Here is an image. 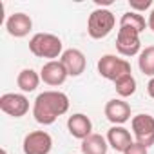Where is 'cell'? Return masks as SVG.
I'll use <instances>...</instances> for the list:
<instances>
[{
    "mask_svg": "<svg viewBox=\"0 0 154 154\" xmlns=\"http://www.w3.org/2000/svg\"><path fill=\"white\" fill-rule=\"evenodd\" d=\"M69 111V96L60 91H44L33 103V116L40 125H51Z\"/></svg>",
    "mask_w": 154,
    "mask_h": 154,
    "instance_id": "1",
    "label": "cell"
},
{
    "mask_svg": "<svg viewBox=\"0 0 154 154\" xmlns=\"http://www.w3.org/2000/svg\"><path fill=\"white\" fill-rule=\"evenodd\" d=\"M29 51L36 58H47L51 62V60L62 58V54H63V44L53 33H36L29 40Z\"/></svg>",
    "mask_w": 154,
    "mask_h": 154,
    "instance_id": "2",
    "label": "cell"
},
{
    "mask_svg": "<svg viewBox=\"0 0 154 154\" xmlns=\"http://www.w3.org/2000/svg\"><path fill=\"white\" fill-rule=\"evenodd\" d=\"M116 26V17L112 15V11L103 9V8H96L87 20V33L93 40H102L105 36L111 35V31Z\"/></svg>",
    "mask_w": 154,
    "mask_h": 154,
    "instance_id": "3",
    "label": "cell"
},
{
    "mask_svg": "<svg viewBox=\"0 0 154 154\" xmlns=\"http://www.w3.org/2000/svg\"><path fill=\"white\" fill-rule=\"evenodd\" d=\"M98 72L105 80L116 82L125 74H131V63L125 58H120L116 54H103L98 60Z\"/></svg>",
    "mask_w": 154,
    "mask_h": 154,
    "instance_id": "4",
    "label": "cell"
},
{
    "mask_svg": "<svg viewBox=\"0 0 154 154\" xmlns=\"http://www.w3.org/2000/svg\"><path fill=\"white\" fill-rule=\"evenodd\" d=\"M131 129L138 143L147 149L154 145V116L150 114H136L131 120Z\"/></svg>",
    "mask_w": 154,
    "mask_h": 154,
    "instance_id": "5",
    "label": "cell"
},
{
    "mask_svg": "<svg viewBox=\"0 0 154 154\" xmlns=\"http://www.w3.org/2000/svg\"><path fill=\"white\" fill-rule=\"evenodd\" d=\"M116 49L122 56H136L141 53V40H140V33L129 27H120L118 29V36H116Z\"/></svg>",
    "mask_w": 154,
    "mask_h": 154,
    "instance_id": "6",
    "label": "cell"
},
{
    "mask_svg": "<svg viewBox=\"0 0 154 154\" xmlns=\"http://www.w3.org/2000/svg\"><path fill=\"white\" fill-rule=\"evenodd\" d=\"M0 109L8 116L22 118L29 112V100L26 94L20 93H6L0 96Z\"/></svg>",
    "mask_w": 154,
    "mask_h": 154,
    "instance_id": "7",
    "label": "cell"
},
{
    "mask_svg": "<svg viewBox=\"0 0 154 154\" xmlns=\"http://www.w3.org/2000/svg\"><path fill=\"white\" fill-rule=\"evenodd\" d=\"M22 149L24 154H49L53 149V138L45 131H33L26 134Z\"/></svg>",
    "mask_w": 154,
    "mask_h": 154,
    "instance_id": "8",
    "label": "cell"
},
{
    "mask_svg": "<svg viewBox=\"0 0 154 154\" xmlns=\"http://www.w3.org/2000/svg\"><path fill=\"white\" fill-rule=\"evenodd\" d=\"M67 71L63 67V63L60 60H51V62H45L40 69V78L44 84L51 85V87H58L62 85L65 80H67Z\"/></svg>",
    "mask_w": 154,
    "mask_h": 154,
    "instance_id": "9",
    "label": "cell"
},
{
    "mask_svg": "<svg viewBox=\"0 0 154 154\" xmlns=\"http://www.w3.org/2000/svg\"><path fill=\"white\" fill-rule=\"evenodd\" d=\"M105 118L112 123V125H123L125 122L131 120V105L122 100V98H112L105 103Z\"/></svg>",
    "mask_w": 154,
    "mask_h": 154,
    "instance_id": "10",
    "label": "cell"
},
{
    "mask_svg": "<svg viewBox=\"0 0 154 154\" xmlns=\"http://www.w3.org/2000/svg\"><path fill=\"white\" fill-rule=\"evenodd\" d=\"M60 62L63 63L65 71L69 76H80L84 71H85V65H87V60H85V54L80 51V49H65Z\"/></svg>",
    "mask_w": 154,
    "mask_h": 154,
    "instance_id": "11",
    "label": "cell"
},
{
    "mask_svg": "<svg viewBox=\"0 0 154 154\" xmlns=\"http://www.w3.org/2000/svg\"><path fill=\"white\" fill-rule=\"evenodd\" d=\"M67 131L76 140H85L93 134V122L84 112H76L67 118Z\"/></svg>",
    "mask_w": 154,
    "mask_h": 154,
    "instance_id": "12",
    "label": "cell"
},
{
    "mask_svg": "<svg viewBox=\"0 0 154 154\" xmlns=\"http://www.w3.org/2000/svg\"><path fill=\"white\" fill-rule=\"evenodd\" d=\"M6 29H8V33H9L11 36H15V38H24V36H27V35L31 33V29H33V20H31V17L26 15V13H13V15L8 18V22H6Z\"/></svg>",
    "mask_w": 154,
    "mask_h": 154,
    "instance_id": "13",
    "label": "cell"
},
{
    "mask_svg": "<svg viewBox=\"0 0 154 154\" xmlns=\"http://www.w3.org/2000/svg\"><path fill=\"white\" fill-rule=\"evenodd\" d=\"M107 143L109 147H112L116 152H125L134 141H132V136L131 132L123 127V125H112L109 131H107Z\"/></svg>",
    "mask_w": 154,
    "mask_h": 154,
    "instance_id": "14",
    "label": "cell"
},
{
    "mask_svg": "<svg viewBox=\"0 0 154 154\" xmlns=\"http://www.w3.org/2000/svg\"><path fill=\"white\" fill-rule=\"evenodd\" d=\"M109 150V143L107 138H103L102 134H91L85 140H82V154H107Z\"/></svg>",
    "mask_w": 154,
    "mask_h": 154,
    "instance_id": "15",
    "label": "cell"
},
{
    "mask_svg": "<svg viewBox=\"0 0 154 154\" xmlns=\"http://www.w3.org/2000/svg\"><path fill=\"white\" fill-rule=\"evenodd\" d=\"M40 80H42L40 74L35 69H22L17 76V85L22 93H33V91H36Z\"/></svg>",
    "mask_w": 154,
    "mask_h": 154,
    "instance_id": "16",
    "label": "cell"
},
{
    "mask_svg": "<svg viewBox=\"0 0 154 154\" xmlns=\"http://www.w3.org/2000/svg\"><path fill=\"white\" fill-rule=\"evenodd\" d=\"M120 27H129V29H134L141 35L149 26H147V20H145L143 15H140L136 11H127L120 18Z\"/></svg>",
    "mask_w": 154,
    "mask_h": 154,
    "instance_id": "17",
    "label": "cell"
},
{
    "mask_svg": "<svg viewBox=\"0 0 154 154\" xmlns=\"http://www.w3.org/2000/svg\"><path fill=\"white\" fill-rule=\"evenodd\" d=\"M138 67L145 76L154 78V45H147L138 54Z\"/></svg>",
    "mask_w": 154,
    "mask_h": 154,
    "instance_id": "18",
    "label": "cell"
},
{
    "mask_svg": "<svg viewBox=\"0 0 154 154\" xmlns=\"http://www.w3.org/2000/svg\"><path fill=\"white\" fill-rule=\"evenodd\" d=\"M114 89H116V94L123 100V98H129L136 93V78L132 74H125L122 78H118L114 82Z\"/></svg>",
    "mask_w": 154,
    "mask_h": 154,
    "instance_id": "19",
    "label": "cell"
},
{
    "mask_svg": "<svg viewBox=\"0 0 154 154\" xmlns=\"http://www.w3.org/2000/svg\"><path fill=\"white\" fill-rule=\"evenodd\" d=\"M129 6H131V11H136L141 15V11L152 6V0H129Z\"/></svg>",
    "mask_w": 154,
    "mask_h": 154,
    "instance_id": "20",
    "label": "cell"
},
{
    "mask_svg": "<svg viewBox=\"0 0 154 154\" xmlns=\"http://www.w3.org/2000/svg\"><path fill=\"white\" fill-rule=\"evenodd\" d=\"M123 154H149V149L145 147V145H141V143H138V141H134Z\"/></svg>",
    "mask_w": 154,
    "mask_h": 154,
    "instance_id": "21",
    "label": "cell"
},
{
    "mask_svg": "<svg viewBox=\"0 0 154 154\" xmlns=\"http://www.w3.org/2000/svg\"><path fill=\"white\" fill-rule=\"evenodd\" d=\"M147 93H149V96L154 100V78L149 80V84H147Z\"/></svg>",
    "mask_w": 154,
    "mask_h": 154,
    "instance_id": "22",
    "label": "cell"
},
{
    "mask_svg": "<svg viewBox=\"0 0 154 154\" xmlns=\"http://www.w3.org/2000/svg\"><path fill=\"white\" fill-rule=\"evenodd\" d=\"M147 26H149V29L154 33V8L150 9V15H149V20H147Z\"/></svg>",
    "mask_w": 154,
    "mask_h": 154,
    "instance_id": "23",
    "label": "cell"
},
{
    "mask_svg": "<svg viewBox=\"0 0 154 154\" xmlns=\"http://www.w3.org/2000/svg\"><path fill=\"white\" fill-rule=\"evenodd\" d=\"M0 154H8V152H6V149H2V150H0Z\"/></svg>",
    "mask_w": 154,
    "mask_h": 154,
    "instance_id": "24",
    "label": "cell"
}]
</instances>
